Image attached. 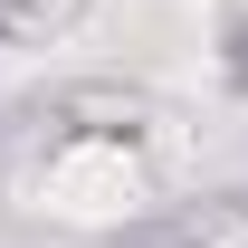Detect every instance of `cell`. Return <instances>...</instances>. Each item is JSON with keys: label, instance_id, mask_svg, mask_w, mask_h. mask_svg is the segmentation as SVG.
<instances>
[{"label": "cell", "instance_id": "6da1fadb", "mask_svg": "<svg viewBox=\"0 0 248 248\" xmlns=\"http://www.w3.org/2000/svg\"><path fill=\"white\" fill-rule=\"evenodd\" d=\"M38 210L77 219V229L124 219V210H143V172H134V153H124V143H77V153H58V162H48Z\"/></svg>", "mask_w": 248, "mask_h": 248}]
</instances>
